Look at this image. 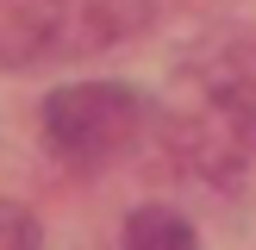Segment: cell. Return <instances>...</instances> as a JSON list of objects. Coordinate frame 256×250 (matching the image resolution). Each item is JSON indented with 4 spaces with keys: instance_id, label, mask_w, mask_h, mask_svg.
I'll use <instances>...</instances> for the list:
<instances>
[{
    "instance_id": "277c9868",
    "label": "cell",
    "mask_w": 256,
    "mask_h": 250,
    "mask_svg": "<svg viewBox=\"0 0 256 250\" xmlns=\"http://www.w3.org/2000/svg\"><path fill=\"white\" fill-rule=\"evenodd\" d=\"M0 250H44V232L25 206H6L0 200Z\"/></svg>"
},
{
    "instance_id": "7a4b0ae2",
    "label": "cell",
    "mask_w": 256,
    "mask_h": 250,
    "mask_svg": "<svg viewBox=\"0 0 256 250\" xmlns=\"http://www.w3.org/2000/svg\"><path fill=\"white\" fill-rule=\"evenodd\" d=\"M138 125H144V100L119 82H82V88H62V94L44 100V138L75 169L112 162L132 144Z\"/></svg>"
},
{
    "instance_id": "6da1fadb",
    "label": "cell",
    "mask_w": 256,
    "mask_h": 250,
    "mask_svg": "<svg viewBox=\"0 0 256 250\" xmlns=\"http://www.w3.org/2000/svg\"><path fill=\"white\" fill-rule=\"evenodd\" d=\"M156 0H0V62L38 69L138 38Z\"/></svg>"
},
{
    "instance_id": "3957f363",
    "label": "cell",
    "mask_w": 256,
    "mask_h": 250,
    "mask_svg": "<svg viewBox=\"0 0 256 250\" xmlns=\"http://www.w3.org/2000/svg\"><path fill=\"white\" fill-rule=\"evenodd\" d=\"M125 250H200L194 244V225L169 206H138L125 219Z\"/></svg>"
}]
</instances>
